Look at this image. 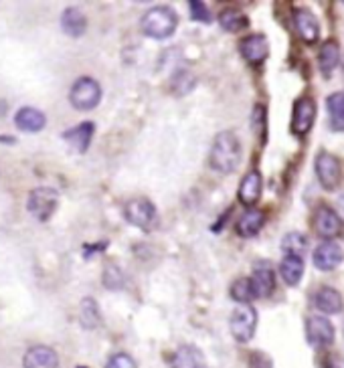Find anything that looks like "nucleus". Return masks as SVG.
Masks as SVG:
<instances>
[{"mask_svg": "<svg viewBox=\"0 0 344 368\" xmlns=\"http://www.w3.org/2000/svg\"><path fill=\"white\" fill-rule=\"evenodd\" d=\"M263 225H265V215L261 211L251 209L247 213H243V216L237 221L235 229H237L239 237H255L261 231Z\"/></svg>", "mask_w": 344, "mask_h": 368, "instance_id": "obj_22", "label": "nucleus"}, {"mask_svg": "<svg viewBox=\"0 0 344 368\" xmlns=\"http://www.w3.org/2000/svg\"><path fill=\"white\" fill-rule=\"evenodd\" d=\"M190 14H192V19L194 21H199V23H211V12H209V8L203 4V2H190Z\"/></svg>", "mask_w": 344, "mask_h": 368, "instance_id": "obj_31", "label": "nucleus"}, {"mask_svg": "<svg viewBox=\"0 0 344 368\" xmlns=\"http://www.w3.org/2000/svg\"><path fill=\"white\" fill-rule=\"evenodd\" d=\"M103 283L108 289H120L124 285V276L116 265H108L103 272Z\"/></svg>", "mask_w": 344, "mask_h": 368, "instance_id": "obj_30", "label": "nucleus"}, {"mask_svg": "<svg viewBox=\"0 0 344 368\" xmlns=\"http://www.w3.org/2000/svg\"><path fill=\"white\" fill-rule=\"evenodd\" d=\"M69 101L79 112H90L101 101V88L92 77H81L73 83L69 92Z\"/></svg>", "mask_w": 344, "mask_h": 368, "instance_id": "obj_3", "label": "nucleus"}, {"mask_svg": "<svg viewBox=\"0 0 344 368\" xmlns=\"http://www.w3.org/2000/svg\"><path fill=\"white\" fill-rule=\"evenodd\" d=\"M318 63H320V69H322L324 75H330L338 67V63H341V47H338L336 41H326L322 45V49L318 53Z\"/></svg>", "mask_w": 344, "mask_h": 368, "instance_id": "obj_24", "label": "nucleus"}, {"mask_svg": "<svg viewBox=\"0 0 344 368\" xmlns=\"http://www.w3.org/2000/svg\"><path fill=\"white\" fill-rule=\"evenodd\" d=\"M306 338L314 348L330 346L334 342V326L322 316H312L306 322Z\"/></svg>", "mask_w": 344, "mask_h": 368, "instance_id": "obj_10", "label": "nucleus"}, {"mask_svg": "<svg viewBox=\"0 0 344 368\" xmlns=\"http://www.w3.org/2000/svg\"><path fill=\"white\" fill-rule=\"evenodd\" d=\"M314 306L316 309H320L322 314H341L343 311V296L332 289V287H320L314 294Z\"/></svg>", "mask_w": 344, "mask_h": 368, "instance_id": "obj_21", "label": "nucleus"}, {"mask_svg": "<svg viewBox=\"0 0 344 368\" xmlns=\"http://www.w3.org/2000/svg\"><path fill=\"white\" fill-rule=\"evenodd\" d=\"M251 287L255 298H270L276 289V274L272 267H257L251 276Z\"/></svg>", "mask_w": 344, "mask_h": 368, "instance_id": "obj_19", "label": "nucleus"}, {"mask_svg": "<svg viewBox=\"0 0 344 368\" xmlns=\"http://www.w3.org/2000/svg\"><path fill=\"white\" fill-rule=\"evenodd\" d=\"M326 108H328V116H330V125L332 130H344V93H332L326 99Z\"/></svg>", "mask_w": 344, "mask_h": 368, "instance_id": "obj_26", "label": "nucleus"}, {"mask_svg": "<svg viewBox=\"0 0 344 368\" xmlns=\"http://www.w3.org/2000/svg\"><path fill=\"white\" fill-rule=\"evenodd\" d=\"M247 17L237 10V8H225L219 14V25L223 27V31L227 32H239L247 27Z\"/></svg>", "mask_w": 344, "mask_h": 368, "instance_id": "obj_25", "label": "nucleus"}, {"mask_svg": "<svg viewBox=\"0 0 344 368\" xmlns=\"http://www.w3.org/2000/svg\"><path fill=\"white\" fill-rule=\"evenodd\" d=\"M79 368H85V367H79Z\"/></svg>", "mask_w": 344, "mask_h": 368, "instance_id": "obj_35", "label": "nucleus"}, {"mask_svg": "<svg viewBox=\"0 0 344 368\" xmlns=\"http://www.w3.org/2000/svg\"><path fill=\"white\" fill-rule=\"evenodd\" d=\"M61 29L65 34H69V37H73V39H79V37L85 32V29H88V19H85V14L81 12V8H77V6H67V8L63 10Z\"/></svg>", "mask_w": 344, "mask_h": 368, "instance_id": "obj_18", "label": "nucleus"}, {"mask_svg": "<svg viewBox=\"0 0 344 368\" xmlns=\"http://www.w3.org/2000/svg\"><path fill=\"white\" fill-rule=\"evenodd\" d=\"M79 318H81V326L88 328V330H94L99 326L101 322V316H99V306L95 302L94 298H85L81 302V307H79Z\"/></svg>", "mask_w": 344, "mask_h": 368, "instance_id": "obj_27", "label": "nucleus"}, {"mask_svg": "<svg viewBox=\"0 0 344 368\" xmlns=\"http://www.w3.org/2000/svg\"><path fill=\"white\" fill-rule=\"evenodd\" d=\"M105 368H138V367H136V362H134L132 356H128V354H116V356L110 358V362H108V367Z\"/></svg>", "mask_w": 344, "mask_h": 368, "instance_id": "obj_32", "label": "nucleus"}, {"mask_svg": "<svg viewBox=\"0 0 344 368\" xmlns=\"http://www.w3.org/2000/svg\"><path fill=\"white\" fill-rule=\"evenodd\" d=\"M312 229L318 237H322V239L328 241V239H336V237L343 235L344 223L334 209L322 205V207H318V209L314 211Z\"/></svg>", "mask_w": 344, "mask_h": 368, "instance_id": "obj_6", "label": "nucleus"}, {"mask_svg": "<svg viewBox=\"0 0 344 368\" xmlns=\"http://www.w3.org/2000/svg\"><path fill=\"white\" fill-rule=\"evenodd\" d=\"M0 142L2 144H17V140L12 136H0Z\"/></svg>", "mask_w": 344, "mask_h": 368, "instance_id": "obj_34", "label": "nucleus"}, {"mask_svg": "<svg viewBox=\"0 0 344 368\" xmlns=\"http://www.w3.org/2000/svg\"><path fill=\"white\" fill-rule=\"evenodd\" d=\"M343 247L334 241H326V243L316 247L312 261L320 272H332L343 263Z\"/></svg>", "mask_w": 344, "mask_h": 368, "instance_id": "obj_11", "label": "nucleus"}, {"mask_svg": "<svg viewBox=\"0 0 344 368\" xmlns=\"http://www.w3.org/2000/svg\"><path fill=\"white\" fill-rule=\"evenodd\" d=\"M140 25H142V32L150 39H168L176 31L179 17L170 6H154L142 17Z\"/></svg>", "mask_w": 344, "mask_h": 368, "instance_id": "obj_2", "label": "nucleus"}, {"mask_svg": "<svg viewBox=\"0 0 344 368\" xmlns=\"http://www.w3.org/2000/svg\"><path fill=\"white\" fill-rule=\"evenodd\" d=\"M308 249V239L302 233H287L282 241V251L285 255L302 257Z\"/></svg>", "mask_w": 344, "mask_h": 368, "instance_id": "obj_28", "label": "nucleus"}, {"mask_svg": "<svg viewBox=\"0 0 344 368\" xmlns=\"http://www.w3.org/2000/svg\"><path fill=\"white\" fill-rule=\"evenodd\" d=\"M172 368H207V360L205 354L196 348V346H181L172 360H170Z\"/></svg>", "mask_w": 344, "mask_h": 368, "instance_id": "obj_20", "label": "nucleus"}, {"mask_svg": "<svg viewBox=\"0 0 344 368\" xmlns=\"http://www.w3.org/2000/svg\"><path fill=\"white\" fill-rule=\"evenodd\" d=\"M124 215L128 218L130 225L142 229V231H150L154 229L156 225V209L150 201L146 198H136V201H130L125 205Z\"/></svg>", "mask_w": 344, "mask_h": 368, "instance_id": "obj_8", "label": "nucleus"}, {"mask_svg": "<svg viewBox=\"0 0 344 368\" xmlns=\"http://www.w3.org/2000/svg\"><path fill=\"white\" fill-rule=\"evenodd\" d=\"M294 27L300 34V39L308 45H314L320 37V25H318V19L314 17L312 12L304 6L296 8L294 10Z\"/></svg>", "mask_w": 344, "mask_h": 368, "instance_id": "obj_12", "label": "nucleus"}, {"mask_svg": "<svg viewBox=\"0 0 344 368\" xmlns=\"http://www.w3.org/2000/svg\"><path fill=\"white\" fill-rule=\"evenodd\" d=\"M25 368H59V356L49 346H32L23 358Z\"/></svg>", "mask_w": 344, "mask_h": 368, "instance_id": "obj_14", "label": "nucleus"}, {"mask_svg": "<svg viewBox=\"0 0 344 368\" xmlns=\"http://www.w3.org/2000/svg\"><path fill=\"white\" fill-rule=\"evenodd\" d=\"M94 132V122H83L75 125V127H71V130H67V132H63V140L67 144H71L73 150H77L79 154H85L88 148H90V144H92Z\"/></svg>", "mask_w": 344, "mask_h": 368, "instance_id": "obj_13", "label": "nucleus"}, {"mask_svg": "<svg viewBox=\"0 0 344 368\" xmlns=\"http://www.w3.org/2000/svg\"><path fill=\"white\" fill-rule=\"evenodd\" d=\"M280 276L287 285H298L300 279L304 276V261L302 257H294V255H285L280 263Z\"/></svg>", "mask_w": 344, "mask_h": 368, "instance_id": "obj_23", "label": "nucleus"}, {"mask_svg": "<svg viewBox=\"0 0 344 368\" xmlns=\"http://www.w3.org/2000/svg\"><path fill=\"white\" fill-rule=\"evenodd\" d=\"M241 53L243 57L253 65H259V63L265 61L267 53H270V45H267V39L263 34H250L247 39H243L241 43Z\"/></svg>", "mask_w": 344, "mask_h": 368, "instance_id": "obj_17", "label": "nucleus"}, {"mask_svg": "<svg viewBox=\"0 0 344 368\" xmlns=\"http://www.w3.org/2000/svg\"><path fill=\"white\" fill-rule=\"evenodd\" d=\"M14 125L21 130V132H27V134H37L41 132L45 125H47V118L41 110L31 108V105H25L21 108L17 114H14Z\"/></svg>", "mask_w": 344, "mask_h": 368, "instance_id": "obj_15", "label": "nucleus"}, {"mask_svg": "<svg viewBox=\"0 0 344 368\" xmlns=\"http://www.w3.org/2000/svg\"><path fill=\"white\" fill-rule=\"evenodd\" d=\"M261 192H263V178L257 170H251L243 176V181L239 184L237 196L245 207H253L261 198Z\"/></svg>", "mask_w": 344, "mask_h": 368, "instance_id": "obj_16", "label": "nucleus"}, {"mask_svg": "<svg viewBox=\"0 0 344 368\" xmlns=\"http://www.w3.org/2000/svg\"><path fill=\"white\" fill-rule=\"evenodd\" d=\"M251 368H272V362H270L267 356L255 352V354L251 356Z\"/></svg>", "mask_w": 344, "mask_h": 368, "instance_id": "obj_33", "label": "nucleus"}, {"mask_svg": "<svg viewBox=\"0 0 344 368\" xmlns=\"http://www.w3.org/2000/svg\"><path fill=\"white\" fill-rule=\"evenodd\" d=\"M316 176L326 190H336L343 183V162L334 154L320 152L314 162Z\"/></svg>", "mask_w": 344, "mask_h": 368, "instance_id": "obj_5", "label": "nucleus"}, {"mask_svg": "<svg viewBox=\"0 0 344 368\" xmlns=\"http://www.w3.org/2000/svg\"><path fill=\"white\" fill-rule=\"evenodd\" d=\"M316 118V105H314L312 97H300L294 103V112H292V132L298 138H304L314 125Z\"/></svg>", "mask_w": 344, "mask_h": 368, "instance_id": "obj_9", "label": "nucleus"}, {"mask_svg": "<svg viewBox=\"0 0 344 368\" xmlns=\"http://www.w3.org/2000/svg\"><path fill=\"white\" fill-rule=\"evenodd\" d=\"M231 298L237 302V304H250L251 298H255V294H253V287H251V279L247 277H241V279H237L233 285H231Z\"/></svg>", "mask_w": 344, "mask_h": 368, "instance_id": "obj_29", "label": "nucleus"}, {"mask_svg": "<svg viewBox=\"0 0 344 368\" xmlns=\"http://www.w3.org/2000/svg\"><path fill=\"white\" fill-rule=\"evenodd\" d=\"M343 67H344V63H343Z\"/></svg>", "mask_w": 344, "mask_h": 368, "instance_id": "obj_36", "label": "nucleus"}, {"mask_svg": "<svg viewBox=\"0 0 344 368\" xmlns=\"http://www.w3.org/2000/svg\"><path fill=\"white\" fill-rule=\"evenodd\" d=\"M241 164V144L233 132H221L211 148V166L221 174H231Z\"/></svg>", "mask_w": 344, "mask_h": 368, "instance_id": "obj_1", "label": "nucleus"}, {"mask_svg": "<svg viewBox=\"0 0 344 368\" xmlns=\"http://www.w3.org/2000/svg\"><path fill=\"white\" fill-rule=\"evenodd\" d=\"M229 328H231V334L237 342L245 344L250 342L253 334H255V328H257V311L255 307L250 304H243V306L235 307L231 320H229Z\"/></svg>", "mask_w": 344, "mask_h": 368, "instance_id": "obj_7", "label": "nucleus"}, {"mask_svg": "<svg viewBox=\"0 0 344 368\" xmlns=\"http://www.w3.org/2000/svg\"><path fill=\"white\" fill-rule=\"evenodd\" d=\"M59 207V194L57 190L53 188H47V186H41V188H34L31 190L29 198H27V209L37 221L45 223L49 221L51 216L55 215Z\"/></svg>", "mask_w": 344, "mask_h": 368, "instance_id": "obj_4", "label": "nucleus"}]
</instances>
